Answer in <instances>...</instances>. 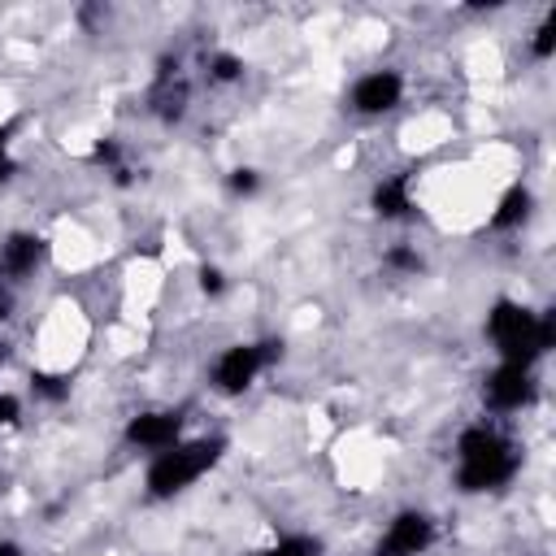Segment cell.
<instances>
[{"label": "cell", "instance_id": "6da1fadb", "mask_svg": "<svg viewBox=\"0 0 556 556\" xmlns=\"http://www.w3.org/2000/svg\"><path fill=\"white\" fill-rule=\"evenodd\" d=\"M521 469V452L513 439H504V430L495 421H473L460 430L456 439V486L465 495H482V491H500L504 482H513Z\"/></svg>", "mask_w": 556, "mask_h": 556}, {"label": "cell", "instance_id": "7a4b0ae2", "mask_svg": "<svg viewBox=\"0 0 556 556\" xmlns=\"http://www.w3.org/2000/svg\"><path fill=\"white\" fill-rule=\"evenodd\" d=\"M486 339L495 343L500 361L534 369V361L556 348V317L552 313H534L530 304L504 295L486 313Z\"/></svg>", "mask_w": 556, "mask_h": 556}, {"label": "cell", "instance_id": "3957f363", "mask_svg": "<svg viewBox=\"0 0 556 556\" xmlns=\"http://www.w3.org/2000/svg\"><path fill=\"white\" fill-rule=\"evenodd\" d=\"M222 452H226V439H217V434L178 439L174 447H165V452L152 456V465H148V473H143L148 495H152V500H174V495H182L191 482H200V478L222 460Z\"/></svg>", "mask_w": 556, "mask_h": 556}, {"label": "cell", "instance_id": "277c9868", "mask_svg": "<svg viewBox=\"0 0 556 556\" xmlns=\"http://www.w3.org/2000/svg\"><path fill=\"white\" fill-rule=\"evenodd\" d=\"M282 356V339H261V343H230L222 348V356L213 361V387L222 395H243L261 369H269Z\"/></svg>", "mask_w": 556, "mask_h": 556}, {"label": "cell", "instance_id": "5b68a950", "mask_svg": "<svg viewBox=\"0 0 556 556\" xmlns=\"http://www.w3.org/2000/svg\"><path fill=\"white\" fill-rule=\"evenodd\" d=\"M482 400H486V408H495V413H517V408H526V404L534 400V369L513 365V361H500V365L486 374V382H482Z\"/></svg>", "mask_w": 556, "mask_h": 556}, {"label": "cell", "instance_id": "8992f818", "mask_svg": "<svg viewBox=\"0 0 556 556\" xmlns=\"http://www.w3.org/2000/svg\"><path fill=\"white\" fill-rule=\"evenodd\" d=\"M430 543H434V521H430L426 513H417V508H404V513H395L391 526L382 530L374 556H421Z\"/></svg>", "mask_w": 556, "mask_h": 556}, {"label": "cell", "instance_id": "52a82bcc", "mask_svg": "<svg viewBox=\"0 0 556 556\" xmlns=\"http://www.w3.org/2000/svg\"><path fill=\"white\" fill-rule=\"evenodd\" d=\"M348 100H352V109H356L361 117L391 113V109L404 100V78H400L395 70H369V74H361V78L352 83Z\"/></svg>", "mask_w": 556, "mask_h": 556}, {"label": "cell", "instance_id": "ba28073f", "mask_svg": "<svg viewBox=\"0 0 556 556\" xmlns=\"http://www.w3.org/2000/svg\"><path fill=\"white\" fill-rule=\"evenodd\" d=\"M178 439H182V413H174V408H148L126 421V443L143 447V452H165Z\"/></svg>", "mask_w": 556, "mask_h": 556}, {"label": "cell", "instance_id": "9c48e42d", "mask_svg": "<svg viewBox=\"0 0 556 556\" xmlns=\"http://www.w3.org/2000/svg\"><path fill=\"white\" fill-rule=\"evenodd\" d=\"M43 261H48V239H43V235H35V230H13V235H4V243H0V274H4V278L22 282V278H30Z\"/></svg>", "mask_w": 556, "mask_h": 556}, {"label": "cell", "instance_id": "30bf717a", "mask_svg": "<svg viewBox=\"0 0 556 556\" xmlns=\"http://www.w3.org/2000/svg\"><path fill=\"white\" fill-rule=\"evenodd\" d=\"M369 208H374L382 222H400V217H408V208H413V174L404 169V174L382 178V182L374 187V195H369Z\"/></svg>", "mask_w": 556, "mask_h": 556}, {"label": "cell", "instance_id": "8fae6325", "mask_svg": "<svg viewBox=\"0 0 556 556\" xmlns=\"http://www.w3.org/2000/svg\"><path fill=\"white\" fill-rule=\"evenodd\" d=\"M530 208H534L530 187H521V182H517V187H508V191L500 195L495 213H491V230H517V226H526Z\"/></svg>", "mask_w": 556, "mask_h": 556}, {"label": "cell", "instance_id": "7c38bea8", "mask_svg": "<svg viewBox=\"0 0 556 556\" xmlns=\"http://www.w3.org/2000/svg\"><path fill=\"white\" fill-rule=\"evenodd\" d=\"M30 391H35L39 400H48V404H61V400H70V378H65V374L35 369V374H30Z\"/></svg>", "mask_w": 556, "mask_h": 556}, {"label": "cell", "instance_id": "4fadbf2b", "mask_svg": "<svg viewBox=\"0 0 556 556\" xmlns=\"http://www.w3.org/2000/svg\"><path fill=\"white\" fill-rule=\"evenodd\" d=\"M317 552H321V543L313 534H287V539H278V543H269L265 552H252V556H317Z\"/></svg>", "mask_w": 556, "mask_h": 556}, {"label": "cell", "instance_id": "5bb4252c", "mask_svg": "<svg viewBox=\"0 0 556 556\" xmlns=\"http://www.w3.org/2000/svg\"><path fill=\"white\" fill-rule=\"evenodd\" d=\"M243 56H235V52H213L208 56V78L213 83H239L243 78Z\"/></svg>", "mask_w": 556, "mask_h": 556}, {"label": "cell", "instance_id": "9a60e30c", "mask_svg": "<svg viewBox=\"0 0 556 556\" xmlns=\"http://www.w3.org/2000/svg\"><path fill=\"white\" fill-rule=\"evenodd\" d=\"M387 269H395V274H417L421 269V252L417 248H408V243H395V248H387Z\"/></svg>", "mask_w": 556, "mask_h": 556}, {"label": "cell", "instance_id": "2e32d148", "mask_svg": "<svg viewBox=\"0 0 556 556\" xmlns=\"http://www.w3.org/2000/svg\"><path fill=\"white\" fill-rule=\"evenodd\" d=\"M530 52H534L539 61H547V56L556 52V17H552V13L539 22V30H534V39H530Z\"/></svg>", "mask_w": 556, "mask_h": 556}, {"label": "cell", "instance_id": "e0dca14e", "mask_svg": "<svg viewBox=\"0 0 556 556\" xmlns=\"http://www.w3.org/2000/svg\"><path fill=\"white\" fill-rule=\"evenodd\" d=\"M226 187H230L235 195H252V191L261 187V174H256V169H248V165H239V169H230Z\"/></svg>", "mask_w": 556, "mask_h": 556}, {"label": "cell", "instance_id": "ac0fdd59", "mask_svg": "<svg viewBox=\"0 0 556 556\" xmlns=\"http://www.w3.org/2000/svg\"><path fill=\"white\" fill-rule=\"evenodd\" d=\"M91 161H96V165H109V169L117 174V169H122V165H117V161H122V143H117V139H100V143L91 148Z\"/></svg>", "mask_w": 556, "mask_h": 556}, {"label": "cell", "instance_id": "d6986e66", "mask_svg": "<svg viewBox=\"0 0 556 556\" xmlns=\"http://www.w3.org/2000/svg\"><path fill=\"white\" fill-rule=\"evenodd\" d=\"M200 291L204 295H222L226 291V274L217 265H200Z\"/></svg>", "mask_w": 556, "mask_h": 556}, {"label": "cell", "instance_id": "ffe728a7", "mask_svg": "<svg viewBox=\"0 0 556 556\" xmlns=\"http://www.w3.org/2000/svg\"><path fill=\"white\" fill-rule=\"evenodd\" d=\"M17 417H22V404H17V395L0 391V430H9V426H13Z\"/></svg>", "mask_w": 556, "mask_h": 556}, {"label": "cell", "instance_id": "44dd1931", "mask_svg": "<svg viewBox=\"0 0 556 556\" xmlns=\"http://www.w3.org/2000/svg\"><path fill=\"white\" fill-rule=\"evenodd\" d=\"M17 117H9V122H0V156H13V135H17Z\"/></svg>", "mask_w": 556, "mask_h": 556}, {"label": "cell", "instance_id": "7402d4cb", "mask_svg": "<svg viewBox=\"0 0 556 556\" xmlns=\"http://www.w3.org/2000/svg\"><path fill=\"white\" fill-rule=\"evenodd\" d=\"M13 317V291H9V282L0 278V321H9Z\"/></svg>", "mask_w": 556, "mask_h": 556}, {"label": "cell", "instance_id": "603a6c76", "mask_svg": "<svg viewBox=\"0 0 556 556\" xmlns=\"http://www.w3.org/2000/svg\"><path fill=\"white\" fill-rule=\"evenodd\" d=\"M17 156H0V182H9V178H17Z\"/></svg>", "mask_w": 556, "mask_h": 556}, {"label": "cell", "instance_id": "cb8c5ba5", "mask_svg": "<svg viewBox=\"0 0 556 556\" xmlns=\"http://www.w3.org/2000/svg\"><path fill=\"white\" fill-rule=\"evenodd\" d=\"M0 556H26V552H22V543H13V539H0Z\"/></svg>", "mask_w": 556, "mask_h": 556}]
</instances>
